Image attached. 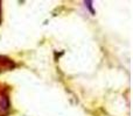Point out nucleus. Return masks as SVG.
<instances>
[{
	"instance_id": "obj_4",
	"label": "nucleus",
	"mask_w": 133,
	"mask_h": 116,
	"mask_svg": "<svg viewBox=\"0 0 133 116\" xmlns=\"http://www.w3.org/2000/svg\"><path fill=\"white\" fill-rule=\"evenodd\" d=\"M0 20H1V7H0Z\"/></svg>"
},
{
	"instance_id": "obj_1",
	"label": "nucleus",
	"mask_w": 133,
	"mask_h": 116,
	"mask_svg": "<svg viewBox=\"0 0 133 116\" xmlns=\"http://www.w3.org/2000/svg\"><path fill=\"white\" fill-rule=\"evenodd\" d=\"M9 110V100L6 94L0 95V116H4Z\"/></svg>"
},
{
	"instance_id": "obj_2",
	"label": "nucleus",
	"mask_w": 133,
	"mask_h": 116,
	"mask_svg": "<svg viewBox=\"0 0 133 116\" xmlns=\"http://www.w3.org/2000/svg\"><path fill=\"white\" fill-rule=\"evenodd\" d=\"M15 64L12 59L5 57V56H0V70H12Z\"/></svg>"
},
{
	"instance_id": "obj_3",
	"label": "nucleus",
	"mask_w": 133,
	"mask_h": 116,
	"mask_svg": "<svg viewBox=\"0 0 133 116\" xmlns=\"http://www.w3.org/2000/svg\"><path fill=\"white\" fill-rule=\"evenodd\" d=\"M84 4H85V6L89 8V11L91 12V14L94 15V14H95V11H94V8H92V1H85Z\"/></svg>"
}]
</instances>
